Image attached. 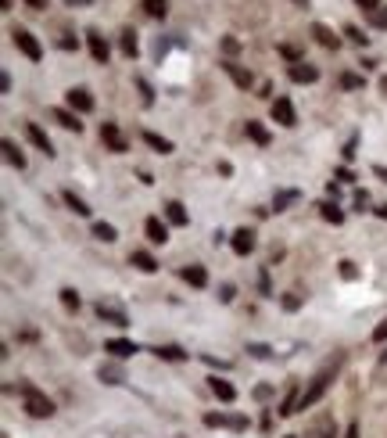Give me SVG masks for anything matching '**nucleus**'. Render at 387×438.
<instances>
[{"mask_svg":"<svg viewBox=\"0 0 387 438\" xmlns=\"http://www.w3.org/2000/svg\"><path fill=\"white\" fill-rule=\"evenodd\" d=\"M298 198H301L298 191H276V198H273V208H276V212H287V208H291Z\"/></svg>","mask_w":387,"mask_h":438,"instance_id":"28","label":"nucleus"},{"mask_svg":"<svg viewBox=\"0 0 387 438\" xmlns=\"http://www.w3.org/2000/svg\"><path fill=\"white\" fill-rule=\"evenodd\" d=\"M144 11H147L150 18H165L169 4H165V0H144Z\"/></svg>","mask_w":387,"mask_h":438,"instance_id":"34","label":"nucleus"},{"mask_svg":"<svg viewBox=\"0 0 387 438\" xmlns=\"http://www.w3.org/2000/svg\"><path fill=\"white\" fill-rule=\"evenodd\" d=\"M280 54H284V58L291 61V65H298V61H305V58H301V51H298V47H291V44H284V47H280Z\"/></svg>","mask_w":387,"mask_h":438,"instance_id":"37","label":"nucleus"},{"mask_svg":"<svg viewBox=\"0 0 387 438\" xmlns=\"http://www.w3.org/2000/svg\"><path fill=\"white\" fill-rule=\"evenodd\" d=\"M370 22H373L377 29H387V8H380V11H373V15H370Z\"/></svg>","mask_w":387,"mask_h":438,"instance_id":"41","label":"nucleus"},{"mask_svg":"<svg viewBox=\"0 0 387 438\" xmlns=\"http://www.w3.org/2000/svg\"><path fill=\"white\" fill-rule=\"evenodd\" d=\"M165 219H169L172 226H187V223H190V216H187L183 201H169V205H165Z\"/></svg>","mask_w":387,"mask_h":438,"instance_id":"17","label":"nucleus"},{"mask_svg":"<svg viewBox=\"0 0 387 438\" xmlns=\"http://www.w3.org/2000/svg\"><path fill=\"white\" fill-rule=\"evenodd\" d=\"M58 47H61V51H76V40H72V36H61Z\"/></svg>","mask_w":387,"mask_h":438,"instance_id":"46","label":"nucleus"},{"mask_svg":"<svg viewBox=\"0 0 387 438\" xmlns=\"http://www.w3.org/2000/svg\"><path fill=\"white\" fill-rule=\"evenodd\" d=\"M86 47H90L94 61H101V65H108V58H112V47H108V40L97 33V29H86Z\"/></svg>","mask_w":387,"mask_h":438,"instance_id":"4","label":"nucleus"},{"mask_svg":"<svg viewBox=\"0 0 387 438\" xmlns=\"http://www.w3.org/2000/svg\"><path fill=\"white\" fill-rule=\"evenodd\" d=\"M291 4H298V8H309V0H291Z\"/></svg>","mask_w":387,"mask_h":438,"instance_id":"57","label":"nucleus"},{"mask_svg":"<svg viewBox=\"0 0 387 438\" xmlns=\"http://www.w3.org/2000/svg\"><path fill=\"white\" fill-rule=\"evenodd\" d=\"M26 137L36 144V148L43 151V155H47V158H54V144H51V137L47 133H43L40 126H36V122H26Z\"/></svg>","mask_w":387,"mask_h":438,"instance_id":"10","label":"nucleus"},{"mask_svg":"<svg viewBox=\"0 0 387 438\" xmlns=\"http://www.w3.org/2000/svg\"><path fill=\"white\" fill-rule=\"evenodd\" d=\"M373 212H377L380 219H387V205H380V208H373Z\"/></svg>","mask_w":387,"mask_h":438,"instance_id":"55","label":"nucleus"},{"mask_svg":"<svg viewBox=\"0 0 387 438\" xmlns=\"http://www.w3.org/2000/svg\"><path fill=\"white\" fill-rule=\"evenodd\" d=\"M373 342H387V320H384V323L373 330Z\"/></svg>","mask_w":387,"mask_h":438,"instance_id":"48","label":"nucleus"},{"mask_svg":"<svg viewBox=\"0 0 387 438\" xmlns=\"http://www.w3.org/2000/svg\"><path fill=\"white\" fill-rule=\"evenodd\" d=\"M129 262H133L140 273H155V269H158V262H155V255H150V252H133V255H129Z\"/></svg>","mask_w":387,"mask_h":438,"instance_id":"24","label":"nucleus"},{"mask_svg":"<svg viewBox=\"0 0 387 438\" xmlns=\"http://www.w3.org/2000/svg\"><path fill=\"white\" fill-rule=\"evenodd\" d=\"M61 201L69 205L76 216H90V205H86V201H83V198H79L76 191H61Z\"/></svg>","mask_w":387,"mask_h":438,"instance_id":"23","label":"nucleus"},{"mask_svg":"<svg viewBox=\"0 0 387 438\" xmlns=\"http://www.w3.org/2000/svg\"><path fill=\"white\" fill-rule=\"evenodd\" d=\"M344 438H359V424H355V421L348 424V431H344Z\"/></svg>","mask_w":387,"mask_h":438,"instance_id":"53","label":"nucleus"},{"mask_svg":"<svg viewBox=\"0 0 387 438\" xmlns=\"http://www.w3.org/2000/svg\"><path fill=\"white\" fill-rule=\"evenodd\" d=\"M269 395H273V388H269V385H262V388H255V399H269Z\"/></svg>","mask_w":387,"mask_h":438,"instance_id":"50","label":"nucleus"},{"mask_svg":"<svg viewBox=\"0 0 387 438\" xmlns=\"http://www.w3.org/2000/svg\"><path fill=\"white\" fill-rule=\"evenodd\" d=\"M233 416H223V413H205V428H230Z\"/></svg>","mask_w":387,"mask_h":438,"instance_id":"35","label":"nucleus"},{"mask_svg":"<svg viewBox=\"0 0 387 438\" xmlns=\"http://www.w3.org/2000/svg\"><path fill=\"white\" fill-rule=\"evenodd\" d=\"M0 4H4V11H11V4H15V0H0Z\"/></svg>","mask_w":387,"mask_h":438,"instance_id":"58","label":"nucleus"},{"mask_svg":"<svg viewBox=\"0 0 387 438\" xmlns=\"http://www.w3.org/2000/svg\"><path fill=\"white\" fill-rule=\"evenodd\" d=\"M319 216L327 219V223H334V226H341V223H344V212H341V208H337L334 201H322V205H319Z\"/></svg>","mask_w":387,"mask_h":438,"instance_id":"27","label":"nucleus"},{"mask_svg":"<svg viewBox=\"0 0 387 438\" xmlns=\"http://www.w3.org/2000/svg\"><path fill=\"white\" fill-rule=\"evenodd\" d=\"M11 40H15V47L26 54L29 61H40L43 58V47H40V40L29 33V29H11Z\"/></svg>","mask_w":387,"mask_h":438,"instance_id":"3","label":"nucleus"},{"mask_svg":"<svg viewBox=\"0 0 387 438\" xmlns=\"http://www.w3.org/2000/svg\"><path fill=\"white\" fill-rule=\"evenodd\" d=\"M180 277H183L190 287H205V284H208V269L194 262V266H183V269H180Z\"/></svg>","mask_w":387,"mask_h":438,"instance_id":"14","label":"nucleus"},{"mask_svg":"<svg viewBox=\"0 0 387 438\" xmlns=\"http://www.w3.org/2000/svg\"><path fill=\"white\" fill-rule=\"evenodd\" d=\"M64 101H69L72 112H94V97H90V90H83V87H72L69 94H64Z\"/></svg>","mask_w":387,"mask_h":438,"instance_id":"7","label":"nucleus"},{"mask_svg":"<svg viewBox=\"0 0 387 438\" xmlns=\"http://www.w3.org/2000/svg\"><path fill=\"white\" fill-rule=\"evenodd\" d=\"M280 302H284V309H287V312H298V309H301V295H284Z\"/></svg>","mask_w":387,"mask_h":438,"instance_id":"39","label":"nucleus"},{"mask_svg":"<svg viewBox=\"0 0 387 438\" xmlns=\"http://www.w3.org/2000/svg\"><path fill=\"white\" fill-rule=\"evenodd\" d=\"M22 399H26V410H29V416H54V403L43 395L36 385H22Z\"/></svg>","mask_w":387,"mask_h":438,"instance_id":"2","label":"nucleus"},{"mask_svg":"<svg viewBox=\"0 0 387 438\" xmlns=\"http://www.w3.org/2000/svg\"><path fill=\"white\" fill-rule=\"evenodd\" d=\"M97 378H101L104 385H122L126 373H122V367H115V363H104V367L97 370Z\"/></svg>","mask_w":387,"mask_h":438,"instance_id":"21","label":"nucleus"},{"mask_svg":"<svg viewBox=\"0 0 387 438\" xmlns=\"http://www.w3.org/2000/svg\"><path fill=\"white\" fill-rule=\"evenodd\" d=\"M61 305L69 309V312H76V309L83 305V302H79V291H76V287H61Z\"/></svg>","mask_w":387,"mask_h":438,"instance_id":"32","label":"nucleus"},{"mask_svg":"<svg viewBox=\"0 0 387 438\" xmlns=\"http://www.w3.org/2000/svg\"><path fill=\"white\" fill-rule=\"evenodd\" d=\"M287 72H291L294 83H316V79H319V69L309 65V61H298V65H291Z\"/></svg>","mask_w":387,"mask_h":438,"instance_id":"16","label":"nucleus"},{"mask_svg":"<svg viewBox=\"0 0 387 438\" xmlns=\"http://www.w3.org/2000/svg\"><path fill=\"white\" fill-rule=\"evenodd\" d=\"M244 133L258 144V148H266V144H269V130L262 126V122H255V119H248V126H244Z\"/></svg>","mask_w":387,"mask_h":438,"instance_id":"22","label":"nucleus"},{"mask_svg":"<svg viewBox=\"0 0 387 438\" xmlns=\"http://www.w3.org/2000/svg\"><path fill=\"white\" fill-rule=\"evenodd\" d=\"M312 36H316V44H319V47H327V51H337V47H341V36H337L330 26H322V22L312 26Z\"/></svg>","mask_w":387,"mask_h":438,"instance_id":"12","label":"nucleus"},{"mask_svg":"<svg viewBox=\"0 0 387 438\" xmlns=\"http://www.w3.org/2000/svg\"><path fill=\"white\" fill-rule=\"evenodd\" d=\"M305 438H337V424L330 421V416H322V421L312 424V431H309Z\"/></svg>","mask_w":387,"mask_h":438,"instance_id":"19","label":"nucleus"},{"mask_svg":"<svg viewBox=\"0 0 387 438\" xmlns=\"http://www.w3.org/2000/svg\"><path fill=\"white\" fill-rule=\"evenodd\" d=\"M355 4H359V8H362V11H370V15H373V11H380V8H384V4H380V0H355Z\"/></svg>","mask_w":387,"mask_h":438,"instance_id":"42","label":"nucleus"},{"mask_svg":"<svg viewBox=\"0 0 387 438\" xmlns=\"http://www.w3.org/2000/svg\"><path fill=\"white\" fill-rule=\"evenodd\" d=\"M223 51H226V54H237V51H241V44H237L233 36H226V40H223Z\"/></svg>","mask_w":387,"mask_h":438,"instance_id":"43","label":"nucleus"},{"mask_svg":"<svg viewBox=\"0 0 387 438\" xmlns=\"http://www.w3.org/2000/svg\"><path fill=\"white\" fill-rule=\"evenodd\" d=\"M344 36H348L355 47H366V44H370V36H362V29H359V26H344Z\"/></svg>","mask_w":387,"mask_h":438,"instance_id":"36","label":"nucleus"},{"mask_svg":"<svg viewBox=\"0 0 387 438\" xmlns=\"http://www.w3.org/2000/svg\"><path fill=\"white\" fill-rule=\"evenodd\" d=\"M51 115H54V122H61V126H64V130H76V133L83 130V122H79V115H76V112H69V108H54Z\"/></svg>","mask_w":387,"mask_h":438,"instance_id":"20","label":"nucleus"},{"mask_svg":"<svg viewBox=\"0 0 387 438\" xmlns=\"http://www.w3.org/2000/svg\"><path fill=\"white\" fill-rule=\"evenodd\" d=\"M64 4H72V8H76V4H90V0H64Z\"/></svg>","mask_w":387,"mask_h":438,"instance_id":"56","label":"nucleus"},{"mask_svg":"<svg viewBox=\"0 0 387 438\" xmlns=\"http://www.w3.org/2000/svg\"><path fill=\"white\" fill-rule=\"evenodd\" d=\"M373 173H377L380 180H387V165H373Z\"/></svg>","mask_w":387,"mask_h":438,"instance_id":"54","label":"nucleus"},{"mask_svg":"<svg viewBox=\"0 0 387 438\" xmlns=\"http://www.w3.org/2000/svg\"><path fill=\"white\" fill-rule=\"evenodd\" d=\"M208 388H212L215 399H223V403H233V399H237L233 385H230V381H223V378H212V381H208Z\"/></svg>","mask_w":387,"mask_h":438,"instance_id":"18","label":"nucleus"},{"mask_svg":"<svg viewBox=\"0 0 387 438\" xmlns=\"http://www.w3.org/2000/svg\"><path fill=\"white\" fill-rule=\"evenodd\" d=\"M219 298H223V302H233V284H223V287H219Z\"/></svg>","mask_w":387,"mask_h":438,"instance_id":"47","label":"nucleus"},{"mask_svg":"<svg viewBox=\"0 0 387 438\" xmlns=\"http://www.w3.org/2000/svg\"><path fill=\"white\" fill-rule=\"evenodd\" d=\"M380 360H384V363H387V352H384V356H380Z\"/></svg>","mask_w":387,"mask_h":438,"instance_id":"60","label":"nucleus"},{"mask_svg":"<svg viewBox=\"0 0 387 438\" xmlns=\"http://www.w3.org/2000/svg\"><path fill=\"white\" fill-rule=\"evenodd\" d=\"M341 277H344V280H355V277H359L355 262H348V259H344V262H341Z\"/></svg>","mask_w":387,"mask_h":438,"instance_id":"38","label":"nucleus"},{"mask_svg":"<svg viewBox=\"0 0 387 438\" xmlns=\"http://www.w3.org/2000/svg\"><path fill=\"white\" fill-rule=\"evenodd\" d=\"M119 47H122L126 58H137V54H140V47H137V33H133V29H126V33L119 36Z\"/></svg>","mask_w":387,"mask_h":438,"instance_id":"26","label":"nucleus"},{"mask_svg":"<svg viewBox=\"0 0 387 438\" xmlns=\"http://www.w3.org/2000/svg\"><path fill=\"white\" fill-rule=\"evenodd\" d=\"M337 367H341V356H337V360H330L327 367H322V370L316 373V378L309 381V388L301 391V399H298V410H312V406H316V403L322 399V395H327V388H330V381H334Z\"/></svg>","mask_w":387,"mask_h":438,"instance_id":"1","label":"nucleus"},{"mask_svg":"<svg viewBox=\"0 0 387 438\" xmlns=\"http://www.w3.org/2000/svg\"><path fill=\"white\" fill-rule=\"evenodd\" d=\"M144 234H147L150 244H165V241H169V226H165L158 216H150V219L144 223Z\"/></svg>","mask_w":387,"mask_h":438,"instance_id":"13","label":"nucleus"},{"mask_svg":"<svg viewBox=\"0 0 387 438\" xmlns=\"http://www.w3.org/2000/svg\"><path fill=\"white\" fill-rule=\"evenodd\" d=\"M155 356H158V360H169V363H183V360H187V352H183L180 345H158V348H155Z\"/></svg>","mask_w":387,"mask_h":438,"instance_id":"25","label":"nucleus"},{"mask_svg":"<svg viewBox=\"0 0 387 438\" xmlns=\"http://www.w3.org/2000/svg\"><path fill=\"white\" fill-rule=\"evenodd\" d=\"M94 237L104 241V244H112V241H119V230L112 223H94Z\"/></svg>","mask_w":387,"mask_h":438,"instance_id":"29","label":"nucleus"},{"mask_svg":"<svg viewBox=\"0 0 387 438\" xmlns=\"http://www.w3.org/2000/svg\"><path fill=\"white\" fill-rule=\"evenodd\" d=\"M26 4H29L33 11H43V8H47V0H26Z\"/></svg>","mask_w":387,"mask_h":438,"instance_id":"52","label":"nucleus"},{"mask_svg":"<svg viewBox=\"0 0 387 438\" xmlns=\"http://www.w3.org/2000/svg\"><path fill=\"white\" fill-rule=\"evenodd\" d=\"M287 438H291V435H287Z\"/></svg>","mask_w":387,"mask_h":438,"instance_id":"61","label":"nucleus"},{"mask_svg":"<svg viewBox=\"0 0 387 438\" xmlns=\"http://www.w3.org/2000/svg\"><path fill=\"white\" fill-rule=\"evenodd\" d=\"M248 352H251V356H258V360H269V356H273L269 345H248Z\"/></svg>","mask_w":387,"mask_h":438,"instance_id":"40","label":"nucleus"},{"mask_svg":"<svg viewBox=\"0 0 387 438\" xmlns=\"http://www.w3.org/2000/svg\"><path fill=\"white\" fill-rule=\"evenodd\" d=\"M205 363H208V367H219V370H230L226 360H215V356H205Z\"/></svg>","mask_w":387,"mask_h":438,"instance_id":"49","label":"nucleus"},{"mask_svg":"<svg viewBox=\"0 0 387 438\" xmlns=\"http://www.w3.org/2000/svg\"><path fill=\"white\" fill-rule=\"evenodd\" d=\"M341 87H344V90H362L366 79H362L359 72H344V76H341Z\"/></svg>","mask_w":387,"mask_h":438,"instance_id":"33","label":"nucleus"},{"mask_svg":"<svg viewBox=\"0 0 387 438\" xmlns=\"http://www.w3.org/2000/svg\"><path fill=\"white\" fill-rule=\"evenodd\" d=\"M273 122H280V126H298V115H294V104L287 97H276L273 101Z\"/></svg>","mask_w":387,"mask_h":438,"instance_id":"5","label":"nucleus"},{"mask_svg":"<svg viewBox=\"0 0 387 438\" xmlns=\"http://www.w3.org/2000/svg\"><path fill=\"white\" fill-rule=\"evenodd\" d=\"M258 287H262V295H269V273L262 269V277H258Z\"/></svg>","mask_w":387,"mask_h":438,"instance_id":"51","label":"nucleus"},{"mask_svg":"<svg viewBox=\"0 0 387 438\" xmlns=\"http://www.w3.org/2000/svg\"><path fill=\"white\" fill-rule=\"evenodd\" d=\"M223 69H226V76H230V79H233L241 90H248L251 83H255V79H251V72H248V69H241L237 61H223Z\"/></svg>","mask_w":387,"mask_h":438,"instance_id":"15","label":"nucleus"},{"mask_svg":"<svg viewBox=\"0 0 387 438\" xmlns=\"http://www.w3.org/2000/svg\"><path fill=\"white\" fill-rule=\"evenodd\" d=\"M144 140H147L155 151H162V155H172V140H169V137H158V133H150V130H147V133H144Z\"/></svg>","mask_w":387,"mask_h":438,"instance_id":"30","label":"nucleus"},{"mask_svg":"<svg viewBox=\"0 0 387 438\" xmlns=\"http://www.w3.org/2000/svg\"><path fill=\"white\" fill-rule=\"evenodd\" d=\"M230 244H233V252H237V255H251V252H255V230H248V226L233 230Z\"/></svg>","mask_w":387,"mask_h":438,"instance_id":"8","label":"nucleus"},{"mask_svg":"<svg viewBox=\"0 0 387 438\" xmlns=\"http://www.w3.org/2000/svg\"><path fill=\"white\" fill-rule=\"evenodd\" d=\"M4 158L15 165V169H26V155L15 148V140H4Z\"/></svg>","mask_w":387,"mask_h":438,"instance_id":"31","label":"nucleus"},{"mask_svg":"<svg viewBox=\"0 0 387 438\" xmlns=\"http://www.w3.org/2000/svg\"><path fill=\"white\" fill-rule=\"evenodd\" d=\"M101 140H104V144H108V148H112L115 155L129 151V144H126V137L119 133V126H115V122H104V126H101Z\"/></svg>","mask_w":387,"mask_h":438,"instance_id":"6","label":"nucleus"},{"mask_svg":"<svg viewBox=\"0 0 387 438\" xmlns=\"http://www.w3.org/2000/svg\"><path fill=\"white\" fill-rule=\"evenodd\" d=\"M380 90H384V94H387V76H384V79H380Z\"/></svg>","mask_w":387,"mask_h":438,"instance_id":"59","label":"nucleus"},{"mask_svg":"<svg viewBox=\"0 0 387 438\" xmlns=\"http://www.w3.org/2000/svg\"><path fill=\"white\" fill-rule=\"evenodd\" d=\"M137 87H140V94H144V104H150V101H155V94H150V87H147L144 79H137Z\"/></svg>","mask_w":387,"mask_h":438,"instance_id":"44","label":"nucleus"},{"mask_svg":"<svg viewBox=\"0 0 387 438\" xmlns=\"http://www.w3.org/2000/svg\"><path fill=\"white\" fill-rule=\"evenodd\" d=\"M104 352H112L115 360H129V356H137L140 345L137 342H126V338H112V342H104Z\"/></svg>","mask_w":387,"mask_h":438,"instance_id":"9","label":"nucleus"},{"mask_svg":"<svg viewBox=\"0 0 387 438\" xmlns=\"http://www.w3.org/2000/svg\"><path fill=\"white\" fill-rule=\"evenodd\" d=\"M366 205H370V194H366V191H355V208H359V212H362V208Z\"/></svg>","mask_w":387,"mask_h":438,"instance_id":"45","label":"nucleus"},{"mask_svg":"<svg viewBox=\"0 0 387 438\" xmlns=\"http://www.w3.org/2000/svg\"><path fill=\"white\" fill-rule=\"evenodd\" d=\"M97 317L104 320V323H115V327H129V317L122 309H115L112 302H97Z\"/></svg>","mask_w":387,"mask_h":438,"instance_id":"11","label":"nucleus"}]
</instances>
